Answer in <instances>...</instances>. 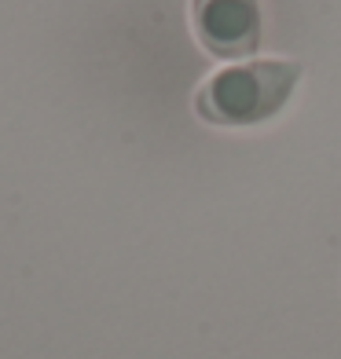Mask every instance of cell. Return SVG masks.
<instances>
[{"instance_id":"obj_2","label":"cell","mask_w":341,"mask_h":359,"mask_svg":"<svg viewBox=\"0 0 341 359\" xmlns=\"http://www.w3.org/2000/svg\"><path fill=\"white\" fill-rule=\"evenodd\" d=\"M191 29L217 59L253 55L261 44V4L257 0H191Z\"/></svg>"},{"instance_id":"obj_1","label":"cell","mask_w":341,"mask_h":359,"mask_svg":"<svg viewBox=\"0 0 341 359\" xmlns=\"http://www.w3.org/2000/svg\"><path fill=\"white\" fill-rule=\"evenodd\" d=\"M301 67L294 59H250L235 62L202 81L194 110L209 125L250 128L275 118L294 95Z\"/></svg>"}]
</instances>
